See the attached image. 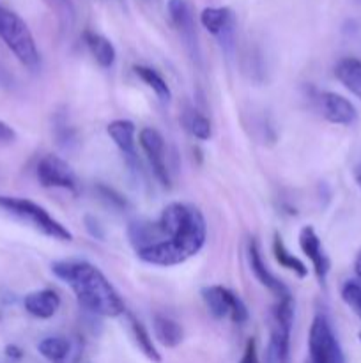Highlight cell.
I'll use <instances>...</instances> for the list:
<instances>
[{"label": "cell", "mask_w": 361, "mask_h": 363, "mask_svg": "<svg viewBox=\"0 0 361 363\" xmlns=\"http://www.w3.org/2000/svg\"><path fill=\"white\" fill-rule=\"evenodd\" d=\"M342 300L361 319V284L347 280L342 286Z\"/></svg>", "instance_id": "484cf974"}, {"label": "cell", "mask_w": 361, "mask_h": 363, "mask_svg": "<svg viewBox=\"0 0 361 363\" xmlns=\"http://www.w3.org/2000/svg\"><path fill=\"white\" fill-rule=\"evenodd\" d=\"M138 140H140V147L144 149L145 156L151 163L156 179L161 183V186L172 188V177H170L168 165H166V147L163 135L154 128H144L138 135Z\"/></svg>", "instance_id": "8fae6325"}, {"label": "cell", "mask_w": 361, "mask_h": 363, "mask_svg": "<svg viewBox=\"0 0 361 363\" xmlns=\"http://www.w3.org/2000/svg\"><path fill=\"white\" fill-rule=\"evenodd\" d=\"M166 7H168L170 20L176 27L188 55L193 59L195 64H200V45H198L193 7L188 0H168Z\"/></svg>", "instance_id": "ba28073f"}, {"label": "cell", "mask_w": 361, "mask_h": 363, "mask_svg": "<svg viewBox=\"0 0 361 363\" xmlns=\"http://www.w3.org/2000/svg\"><path fill=\"white\" fill-rule=\"evenodd\" d=\"M57 279L73 289L78 305L92 315L119 318L126 314L124 301L105 275L87 261H57L52 264Z\"/></svg>", "instance_id": "7a4b0ae2"}, {"label": "cell", "mask_w": 361, "mask_h": 363, "mask_svg": "<svg viewBox=\"0 0 361 363\" xmlns=\"http://www.w3.org/2000/svg\"><path fill=\"white\" fill-rule=\"evenodd\" d=\"M183 124L195 138L198 140H209L212 135L211 121L204 116V113L197 112L195 108H186L183 113Z\"/></svg>", "instance_id": "cb8c5ba5"}, {"label": "cell", "mask_w": 361, "mask_h": 363, "mask_svg": "<svg viewBox=\"0 0 361 363\" xmlns=\"http://www.w3.org/2000/svg\"><path fill=\"white\" fill-rule=\"evenodd\" d=\"M25 311L38 319H50L59 312L60 296L53 289H39L23 298Z\"/></svg>", "instance_id": "2e32d148"}, {"label": "cell", "mask_w": 361, "mask_h": 363, "mask_svg": "<svg viewBox=\"0 0 361 363\" xmlns=\"http://www.w3.org/2000/svg\"><path fill=\"white\" fill-rule=\"evenodd\" d=\"M57 2H60V6L73 16V4H71V0H57Z\"/></svg>", "instance_id": "d6a6232c"}, {"label": "cell", "mask_w": 361, "mask_h": 363, "mask_svg": "<svg viewBox=\"0 0 361 363\" xmlns=\"http://www.w3.org/2000/svg\"><path fill=\"white\" fill-rule=\"evenodd\" d=\"M0 39L13 55L28 69H38L41 64L38 45L28 25L13 11L0 6Z\"/></svg>", "instance_id": "277c9868"}, {"label": "cell", "mask_w": 361, "mask_h": 363, "mask_svg": "<svg viewBox=\"0 0 361 363\" xmlns=\"http://www.w3.org/2000/svg\"><path fill=\"white\" fill-rule=\"evenodd\" d=\"M35 176L41 186L60 188L71 194H78V179L69 163L57 155H46L35 167Z\"/></svg>", "instance_id": "9c48e42d"}, {"label": "cell", "mask_w": 361, "mask_h": 363, "mask_svg": "<svg viewBox=\"0 0 361 363\" xmlns=\"http://www.w3.org/2000/svg\"><path fill=\"white\" fill-rule=\"evenodd\" d=\"M335 77L340 84L361 101V60L345 57L335 66Z\"/></svg>", "instance_id": "ac0fdd59"}, {"label": "cell", "mask_w": 361, "mask_h": 363, "mask_svg": "<svg viewBox=\"0 0 361 363\" xmlns=\"http://www.w3.org/2000/svg\"><path fill=\"white\" fill-rule=\"evenodd\" d=\"M294 325L292 294L278 298L273 307L271 335L268 346V363H290V332Z\"/></svg>", "instance_id": "5b68a950"}, {"label": "cell", "mask_w": 361, "mask_h": 363, "mask_svg": "<svg viewBox=\"0 0 361 363\" xmlns=\"http://www.w3.org/2000/svg\"><path fill=\"white\" fill-rule=\"evenodd\" d=\"M81 354H84V340H81V337H73L71 339L69 353H67L62 363H80Z\"/></svg>", "instance_id": "83f0119b"}, {"label": "cell", "mask_w": 361, "mask_h": 363, "mask_svg": "<svg viewBox=\"0 0 361 363\" xmlns=\"http://www.w3.org/2000/svg\"><path fill=\"white\" fill-rule=\"evenodd\" d=\"M200 23L209 34L218 39L223 52L232 53L236 39V16L229 7H205L200 13Z\"/></svg>", "instance_id": "30bf717a"}, {"label": "cell", "mask_w": 361, "mask_h": 363, "mask_svg": "<svg viewBox=\"0 0 361 363\" xmlns=\"http://www.w3.org/2000/svg\"><path fill=\"white\" fill-rule=\"evenodd\" d=\"M84 223L85 229H87V233L91 234L92 238H96V240H105V230H103V225L99 223V220H96V216L85 215Z\"/></svg>", "instance_id": "f1b7e54d"}, {"label": "cell", "mask_w": 361, "mask_h": 363, "mask_svg": "<svg viewBox=\"0 0 361 363\" xmlns=\"http://www.w3.org/2000/svg\"><path fill=\"white\" fill-rule=\"evenodd\" d=\"M152 328H154V335L159 344L165 347H177L184 339L183 326L172 318L163 314H156L152 319Z\"/></svg>", "instance_id": "d6986e66"}, {"label": "cell", "mask_w": 361, "mask_h": 363, "mask_svg": "<svg viewBox=\"0 0 361 363\" xmlns=\"http://www.w3.org/2000/svg\"><path fill=\"white\" fill-rule=\"evenodd\" d=\"M273 254H275L276 262H278L282 268L289 269L294 275H297L299 279H306L308 277V268L304 266L303 261H299L297 257H294L289 250H287L285 243H283L282 236L278 233L275 234V241H273Z\"/></svg>", "instance_id": "7402d4cb"}, {"label": "cell", "mask_w": 361, "mask_h": 363, "mask_svg": "<svg viewBox=\"0 0 361 363\" xmlns=\"http://www.w3.org/2000/svg\"><path fill=\"white\" fill-rule=\"evenodd\" d=\"M96 191H98L99 199H103V201H105L110 208H115V209L130 208V202L126 201V197H122L119 191L113 190V188H110V186H106V184H98V186H96Z\"/></svg>", "instance_id": "4316f807"}, {"label": "cell", "mask_w": 361, "mask_h": 363, "mask_svg": "<svg viewBox=\"0 0 361 363\" xmlns=\"http://www.w3.org/2000/svg\"><path fill=\"white\" fill-rule=\"evenodd\" d=\"M354 179H356L357 186L361 188V163H357L356 169H354Z\"/></svg>", "instance_id": "e575fe53"}, {"label": "cell", "mask_w": 361, "mask_h": 363, "mask_svg": "<svg viewBox=\"0 0 361 363\" xmlns=\"http://www.w3.org/2000/svg\"><path fill=\"white\" fill-rule=\"evenodd\" d=\"M306 363H345L328 315L319 312L314 318L308 333V360Z\"/></svg>", "instance_id": "8992f818"}, {"label": "cell", "mask_w": 361, "mask_h": 363, "mask_svg": "<svg viewBox=\"0 0 361 363\" xmlns=\"http://www.w3.org/2000/svg\"><path fill=\"white\" fill-rule=\"evenodd\" d=\"M202 300H204L209 314L214 319H223L229 315L236 325H244L250 319V312H248L244 301L223 286L204 287Z\"/></svg>", "instance_id": "52a82bcc"}, {"label": "cell", "mask_w": 361, "mask_h": 363, "mask_svg": "<svg viewBox=\"0 0 361 363\" xmlns=\"http://www.w3.org/2000/svg\"><path fill=\"white\" fill-rule=\"evenodd\" d=\"M147 2H158V0H147Z\"/></svg>", "instance_id": "8d00e7d4"}, {"label": "cell", "mask_w": 361, "mask_h": 363, "mask_svg": "<svg viewBox=\"0 0 361 363\" xmlns=\"http://www.w3.org/2000/svg\"><path fill=\"white\" fill-rule=\"evenodd\" d=\"M317 103L324 119L329 121V123L340 124V126H350L357 121L356 106L349 99L343 98L342 94H336V92L331 91L319 92Z\"/></svg>", "instance_id": "4fadbf2b"}, {"label": "cell", "mask_w": 361, "mask_h": 363, "mask_svg": "<svg viewBox=\"0 0 361 363\" xmlns=\"http://www.w3.org/2000/svg\"><path fill=\"white\" fill-rule=\"evenodd\" d=\"M156 223L161 230V241L137 252L140 261L168 268L183 264L204 248L207 225L202 211L195 206L172 202L163 209Z\"/></svg>", "instance_id": "6da1fadb"}, {"label": "cell", "mask_w": 361, "mask_h": 363, "mask_svg": "<svg viewBox=\"0 0 361 363\" xmlns=\"http://www.w3.org/2000/svg\"><path fill=\"white\" fill-rule=\"evenodd\" d=\"M4 353H6V357L9 358V360H14V362H18L23 358V350H21V347H18L16 344H9V346H6Z\"/></svg>", "instance_id": "1f68e13d"}, {"label": "cell", "mask_w": 361, "mask_h": 363, "mask_svg": "<svg viewBox=\"0 0 361 363\" xmlns=\"http://www.w3.org/2000/svg\"><path fill=\"white\" fill-rule=\"evenodd\" d=\"M106 133L112 138L113 144L117 145V149L120 151V155L124 156L127 165L134 170V172H140V160H138L137 147H134V133H137V128L131 121L127 119H117L106 126Z\"/></svg>", "instance_id": "5bb4252c"}, {"label": "cell", "mask_w": 361, "mask_h": 363, "mask_svg": "<svg viewBox=\"0 0 361 363\" xmlns=\"http://www.w3.org/2000/svg\"><path fill=\"white\" fill-rule=\"evenodd\" d=\"M357 337H360V342H361V332H360V335H357Z\"/></svg>", "instance_id": "74e56055"}, {"label": "cell", "mask_w": 361, "mask_h": 363, "mask_svg": "<svg viewBox=\"0 0 361 363\" xmlns=\"http://www.w3.org/2000/svg\"><path fill=\"white\" fill-rule=\"evenodd\" d=\"M239 363H260V358H258V351H257V340H255L253 337L246 340L243 358H241Z\"/></svg>", "instance_id": "f546056e"}, {"label": "cell", "mask_w": 361, "mask_h": 363, "mask_svg": "<svg viewBox=\"0 0 361 363\" xmlns=\"http://www.w3.org/2000/svg\"><path fill=\"white\" fill-rule=\"evenodd\" d=\"M248 264H250V269L255 275V279H257L265 289L271 291L275 296L278 298L290 296L289 287H287L282 280L276 279V277L269 272L268 266H265L264 259H262V254H260V247H258V241L255 240V238H251V240L248 241Z\"/></svg>", "instance_id": "9a60e30c"}, {"label": "cell", "mask_w": 361, "mask_h": 363, "mask_svg": "<svg viewBox=\"0 0 361 363\" xmlns=\"http://www.w3.org/2000/svg\"><path fill=\"white\" fill-rule=\"evenodd\" d=\"M53 133H55L57 144L62 149H71L76 144V133L67 124V119L64 113H57L55 116V121H53Z\"/></svg>", "instance_id": "d4e9b609"}, {"label": "cell", "mask_w": 361, "mask_h": 363, "mask_svg": "<svg viewBox=\"0 0 361 363\" xmlns=\"http://www.w3.org/2000/svg\"><path fill=\"white\" fill-rule=\"evenodd\" d=\"M133 69L134 74H137L149 89H152V92L158 96L159 101L170 103V99H172V91H170L166 80L158 73V71L152 69V67L149 66H134Z\"/></svg>", "instance_id": "44dd1931"}, {"label": "cell", "mask_w": 361, "mask_h": 363, "mask_svg": "<svg viewBox=\"0 0 361 363\" xmlns=\"http://www.w3.org/2000/svg\"><path fill=\"white\" fill-rule=\"evenodd\" d=\"M354 273L357 275V279H361V254L357 255L356 261H354Z\"/></svg>", "instance_id": "836d02e7"}, {"label": "cell", "mask_w": 361, "mask_h": 363, "mask_svg": "<svg viewBox=\"0 0 361 363\" xmlns=\"http://www.w3.org/2000/svg\"><path fill=\"white\" fill-rule=\"evenodd\" d=\"M84 41L85 45H87L91 55L94 57V60L99 64V66L108 69V67H112L113 64H115V59H117L115 46H113L112 41L106 39L105 35L98 34V32L85 30Z\"/></svg>", "instance_id": "e0dca14e"}, {"label": "cell", "mask_w": 361, "mask_h": 363, "mask_svg": "<svg viewBox=\"0 0 361 363\" xmlns=\"http://www.w3.org/2000/svg\"><path fill=\"white\" fill-rule=\"evenodd\" d=\"M69 347L71 339L67 337H46L38 344L39 354L53 363H62L69 353Z\"/></svg>", "instance_id": "603a6c76"}, {"label": "cell", "mask_w": 361, "mask_h": 363, "mask_svg": "<svg viewBox=\"0 0 361 363\" xmlns=\"http://www.w3.org/2000/svg\"><path fill=\"white\" fill-rule=\"evenodd\" d=\"M299 248L310 259L319 284L324 286L329 269H331V261H329L328 254H326L324 247H322L321 238L317 236V233H315V229L311 225H304L299 230Z\"/></svg>", "instance_id": "7c38bea8"}, {"label": "cell", "mask_w": 361, "mask_h": 363, "mask_svg": "<svg viewBox=\"0 0 361 363\" xmlns=\"http://www.w3.org/2000/svg\"><path fill=\"white\" fill-rule=\"evenodd\" d=\"M7 82V74H6V71H4V67L0 66V84H6Z\"/></svg>", "instance_id": "d590c367"}, {"label": "cell", "mask_w": 361, "mask_h": 363, "mask_svg": "<svg viewBox=\"0 0 361 363\" xmlns=\"http://www.w3.org/2000/svg\"><path fill=\"white\" fill-rule=\"evenodd\" d=\"M126 315H127V321H130L131 333H133V339H134V342H137L138 350H140L142 353H144L151 362L161 363V354H159V351L156 350V346H154V342H152L151 335H149L147 328H145V326L142 325L140 319L134 318L131 312H126Z\"/></svg>", "instance_id": "ffe728a7"}, {"label": "cell", "mask_w": 361, "mask_h": 363, "mask_svg": "<svg viewBox=\"0 0 361 363\" xmlns=\"http://www.w3.org/2000/svg\"><path fill=\"white\" fill-rule=\"evenodd\" d=\"M0 209L13 218L34 227L38 233L59 241H73V233L53 218L42 206L21 197L0 195Z\"/></svg>", "instance_id": "3957f363"}, {"label": "cell", "mask_w": 361, "mask_h": 363, "mask_svg": "<svg viewBox=\"0 0 361 363\" xmlns=\"http://www.w3.org/2000/svg\"><path fill=\"white\" fill-rule=\"evenodd\" d=\"M14 140H16V131H14L7 123L0 121V142H2V144H11V142Z\"/></svg>", "instance_id": "4dcf8cb0"}]
</instances>
